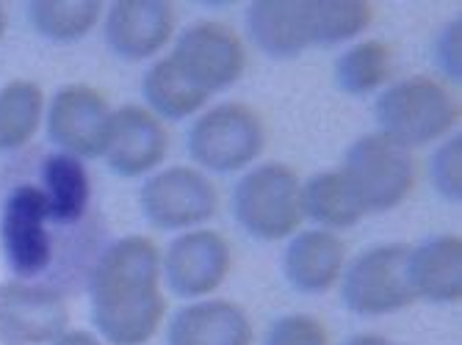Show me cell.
<instances>
[{
	"label": "cell",
	"mask_w": 462,
	"mask_h": 345,
	"mask_svg": "<svg viewBox=\"0 0 462 345\" xmlns=\"http://www.w3.org/2000/svg\"><path fill=\"white\" fill-rule=\"evenodd\" d=\"M92 323L106 345H144L166 315L161 251L147 235H125L100 249L89 268Z\"/></svg>",
	"instance_id": "1"
},
{
	"label": "cell",
	"mask_w": 462,
	"mask_h": 345,
	"mask_svg": "<svg viewBox=\"0 0 462 345\" xmlns=\"http://www.w3.org/2000/svg\"><path fill=\"white\" fill-rule=\"evenodd\" d=\"M380 133L407 150L446 139L459 122V103L451 89L430 75H412L385 86L374 105Z\"/></svg>",
	"instance_id": "2"
},
{
	"label": "cell",
	"mask_w": 462,
	"mask_h": 345,
	"mask_svg": "<svg viewBox=\"0 0 462 345\" xmlns=\"http://www.w3.org/2000/svg\"><path fill=\"white\" fill-rule=\"evenodd\" d=\"M238 227L263 243H277L300 232L302 180L285 163H258L236 183L230 199Z\"/></svg>",
	"instance_id": "3"
},
{
	"label": "cell",
	"mask_w": 462,
	"mask_h": 345,
	"mask_svg": "<svg viewBox=\"0 0 462 345\" xmlns=\"http://www.w3.org/2000/svg\"><path fill=\"white\" fill-rule=\"evenodd\" d=\"M338 171L365 215L396 210L415 188L412 150L402 147L380 131L352 141Z\"/></svg>",
	"instance_id": "4"
},
{
	"label": "cell",
	"mask_w": 462,
	"mask_h": 345,
	"mask_svg": "<svg viewBox=\"0 0 462 345\" xmlns=\"http://www.w3.org/2000/svg\"><path fill=\"white\" fill-rule=\"evenodd\" d=\"M191 160L214 175H233L252 166L266 147V127L246 103H219L199 111L186 139Z\"/></svg>",
	"instance_id": "5"
},
{
	"label": "cell",
	"mask_w": 462,
	"mask_h": 345,
	"mask_svg": "<svg viewBox=\"0 0 462 345\" xmlns=\"http://www.w3.org/2000/svg\"><path fill=\"white\" fill-rule=\"evenodd\" d=\"M56 224L36 183L9 188L0 213V246L14 279L39 282L56 263Z\"/></svg>",
	"instance_id": "6"
},
{
	"label": "cell",
	"mask_w": 462,
	"mask_h": 345,
	"mask_svg": "<svg viewBox=\"0 0 462 345\" xmlns=\"http://www.w3.org/2000/svg\"><path fill=\"white\" fill-rule=\"evenodd\" d=\"M407 243H380L360 251L338 279L341 301L352 315L383 318L415 304L407 282Z\"/></svg>",
	"instance_id": "7"
},
{
	"label": "cell",
	"mask_w": 462,
	"mask_h": 345,
	"mask_svg": "<svg viewBox=\"0 0 462 345\" xmlns=\"http://www.w3.org/2000/svg\"><path fill=\"white\" fill-rule=\"evenodd\" d=\"M139 207L152 227L186 232L214 219L219 210V191L205 171L194 166H170L142 183Z\"/></svg>",
	"instance_id": "8"
},
{
	"label": "cell",
	"mask_w": 462,
	"mask_h": 345,
	"mask_svg": "<svg viewBox=\"0 0 462 345\" xmlns=\"http://www.w3.org/2000/svg\"><path fill=\"white\" fill-rule=\"evenodd\" d=\"M175 67L208 97L230 89L246 69L244 41L227 23L197 20L180 31L170 53Z\"/></svg>",
	"instance_id": "9"
},
{
	"label": "cell",
	"mask_w": 462,
	"mask_h": 345,
	"mask_svg": "<svg viewBox=\"0 0 462 345\" xmlns=\"http://www.w3.org/2000/svg\"><path fill=\"white\" fill-rule=\"evenodd\" d=\"M233 268V249L217 230H186L161 254V279L172 295L199 301L217 293Z\"/></svg>",
	"instance_id": "10"
},
{
	"label": "cell",
	"mask_w": 462,
	"mask_h": 345,
	"mask_svg": "<svg viewBox=\"0 0 462 345\" xmlns=\"http://www.w3.org/2000/svg\"><path fill=\"white\" fill-rule=\"evenodd\" d=\"M111 116L114 108L95 86H61L45 108L48 139L53 147H59V152L72 155L78 160L103 158Z\"/></svg>",
	"instance_id": "11"
},
{
	"label": "cell",
	"mask_w": 462,
	"mask_h": 345,
	"mask_svg": "<svg viewBox=\"0 0 462 345\" xmlns=\"http://www.w3.org/2000/svg\"><path fill=\"white\" fill-rule=\"evenodd\" d=\"M0 329L23 345H48L69 329V307L48 282H0Z\"/></svg>",
	"instance_id": "12"
},
{
	"label": "cell",
	"mask_w": 462,
	"mask_h": 345,
	"mask_svg": "<svg viewBox=\"0 0 462 345\" xmlns=\"http://www.w3.org/2000/svg\"><path fill=\"white\" fill-rule=\"evenodd\" d=\"M170 150L163 122L144 105H122L111 116L103 158L125 180L150 177Z\"/></svg>",
	"instance_id": "13"
},
{
	"label": "cell",
	"mask_w": 462,
	"mask_h": 345,
	"mask_svg": "<svg viewBox=\"0 0 462 345\" xmlns=\"http://www.w3.org/2000/svg\"><path fill=\"white\" fill-rule=\"evenodd\" d=\"M106 45L125 61H147L175 36V9L166 0H116L103 17Z\"/></svg>",
	"instance_id": "14"
},
{
	"label": "cell",
	"mask_w": 462,
	"mask_h": 345,
	"mask_svg": "<svg viewBox=\"0 0 462 345\" xmlns=\"http://www.w3.org/2000/svg\"><path fill=\"white\" fill-rule=\"evenodd\" d=\"M346 266V243L329 230H300L293 232L285 254V282L302 295H321L338 285Z\"/></svg>",
	"instance_id": "15"
},
{
	"label": "cell",
	"mask_w": 462,
	"mask_h": 345,
	"mask_svg": "<svg viewBox=\"0 0 462 345\" xmlns=\"http://www.w3.org/2000/svg\"><path fill=\"white\" fill-rule=\"evenodd\" d=\"M246 33L269 59H297L313 48L310 0H255L246 6Z\"/></svg>",
	"instance_id": "16"
},
{
	"label": "cell",
	"mask_w": 462,
	"mask_h": 345,
	"mask_svg": "<svg viewBox=\"0 0 462 345\" xmlns=\"http://www.w3.org/2000/svg\"><path fill=\"white\" fill-rule=\"evenodd\" d=\"M249 315L227 298H199L175 310L166 326V345H252Z\"/></svg>",
	"instance_id": "17"
},
{
	"label": "cell",
	"mask_w": 462,
	"mask_h": 345,
	"mask_svg": "<svg viewBox=\"0 0 462 345\" xmlns=\"http://www.w3.org/2000/svg\"><path fill=\"white\" fill-rule=\"evenodd\" d=\"M407 282L415 298L454 304L462 298V238L432 235L407 251Z\"/></svg>",
	"instance_id": "18"
},
{
	"label": "cell",
	"mask_w": 462,
	"mask_h": 345,
	"mask_svg": "<svg viewBox=\"0 0 462 345\" xmlns=\"http://www.w3.org/2000/svg\"><path fill=\"white\" fill-rule=\"evenodd\" d=\"M36 186L45 196L51 219L59 230H72L87 222L92 204V180L83 160L64 152L45 155L39 163Z\"/></svg>",
	"instance_id": "19"
},
{
	"label": "cell",
	"mask_w": 462,
	"mask_h": 345,
	"mask_svg": "<svg viewBox=\"0 0 462 345\" xmlns=\"http://www.w3.org/2000/svg\"><path fill=\"white\" fill-rule=\"evenodd\" d=\"M142 97L147 103L144 108L152 111L161 122H180L197 116L211 100L175 67L170 56H163L152 67H147L142 77Z\"/></svg>",
	"instance_id": "20"
},
{
	"label": "cell",
	"mask_w": 462,
	"mask_h": 345,
	"mask_svg": "<svg viewBox=\"0 0 462 345\" xmlns=\"http://www.w3.org/2000/svg\"><path fill=\"white\" fill-rule=\"evenodd\" d=\"M302 215L319 224V230H349L365 219L357 196L346 186L338 168L319 171L302 183Z\"/></svg>",
	"instance_id": "21"
},
{
	"label": "cell",
	"mask_w": 462,
	"mask_h": 345,
	"mask_svg": "<svg viewBox=\"0 0 462 345\" xmlns=\"http://www.w3.org/2000/svg\"><path fill=\"white\" fill-rule=\"evenodd\" d=\"M45 119V92L25 77L9 80L0 89V152H17L39 133Z\"/></svg>",
	"instance_id": "22"
},
{
	"label": "cell",
	"mask_w": 462,
	"mask_h": 345,
	"mask_svg": "<svg viewBox=\"0 0 462 345\" xmlns=\"http://www.w3.org/2000/svg\"><path fill=\"white\" fill-rule=\"evenodd\" d=\"M393 53L380 39H360L335 61V83L349 97H368L388 86Z\"/></svg>",
	"instance_id": "23"
},
{
	"label": "cell",
	"mask_w": 462,
	"mask_h": 345,
	"mask_svg": "<svg viewBox=\"0 0 462 345\" xmlns=\"http://www.w3.org/2000/svg\"><path fill=\"white\" fill-rule=\"evenodd\" d=\"M31 28L56 45H69L89 36L103 17L100 0H31L28 4Z\"/></svg>",
	"instance_id": "24"
},
{
	"label": "cell",
	"mask_w": 462,
	"mask_h": 345,
	"mask_svg": "<svg viewBox=\"0 0 462 345\" xmlns=\"http://www.w3.org/2000/svg\"><path fill=\"white\" fill-rule=\"evenodd\" d=\"M374 6L365 0H310L313 48H338L368 31Z\"/></svg>",
	"instance_id": "25"
},
{
	"label": "cell",
	"mask_w": 462,
	"mask_h": 345,
	"mask_svg": "<svg viewBox=\"0 0 462 345\" xmlns=\"http://www.w3.org/2000/svg\"><path fill=\"white\" fill-rule=\"evenodd\" d=\"M430 183L451 204L462 202V136H448L430 158Z\"/></svg>",
	"instance_id": "26"
},
{
	"label": "cell",
	"mask_w": 462,
	"mask_h": 345,
	"mask_svg": "<svg viewBox=\"0 0 462 345\" xmlns=\"http://www.w3.org/2000/svg\"><path fill=\"white\" fill-rule=\"evenodd\" d=\"M266 345H329V334L319 318L291 313L269 326Z\"/></svg>",
	"instance_id": "27"
},
{
	"label": "cell",
	"mask_w": 462,
	"mask_h": 345,
	"mask_svg": "<svg viewBox=\"0 0 462 345\" xmlns=\"http://www.w3.org/2000/svg\"><path fill=\"white\" fill-rule=\"evenodd\" d=\"M435 64H438V69L448 77V80H454V83H459L462 80V20L457 17V20H448L443 28H440V33H438V39H435Z\"/></svg>",
	"instance_id": "28"
},
{
	"label": "cell",
	"mask_w": 462,
	"mask_h": 345,
	"mask_svg": "<svg viewBox=\"0 0 462 345\" xmlns=\"http://www.w3.org/2000/svg\"><path fill=\"white\" fill-rule=\"evenodd\" d=\"M48 345H106L95 331H87V329H67L61 331L53 342Z\"/></svg>",
	"instance_id": "29"
},
{
	"label": "cell",
	"mask_w": 462,
	"mask_h": 345,
	"mask_svg": "<svg viewBox=\"0 0 462 345\" xmlns=\"http://www.w3.org/2000/svg\"><path fill=\"white\" fill-rule=\"evenodd\" d=\"M344 345H388V340L380 334H357V337L346 340Z\"/></svg>",
	"instance_id": "30"
},
{
	"label": "cell",
	"mask_w": 462,
	"mask_h": 345,
	"mask_svg": "<svg viewBox=\"0 0 462 345\" xmlns=\"http://www.w3.org/2000/svg\"><path fill=\"white\" fill-rule=\"evenodd\" d=\"M6 25H9V14H6V6L0 4V39H4V33H6Z\"/></svg>",
	"instance_id": "31"
},
{
	"label": "cell",
	"mask_w": 462,
	"mask_h": 345,
	"mask_svg": "<svg viewBox=\"0 0 462 345\" xmlns=\"http://www.w3.org/2000/svg\"><path fill=\"white\" fill-rule=\"evenodd\" d=\"M0 345H23V342H17L9 331H4V329H0Z\"/></svg>",
	"instance_id": "32"
},
{
	"label": "cell",
	"mask_w": 462,
	"mask_h": 345,
	"mask_svg": "<svg viewBox=\"0 0 462 345\" xmlns=\"http://www.w3.org/2000/svg\"><path fill=\"white\" fill-rule=\"evenodd\" d=\"M388 345H393V342H388Z\"/></svg>",
	"instance_id": "33"
}]
</instances>
